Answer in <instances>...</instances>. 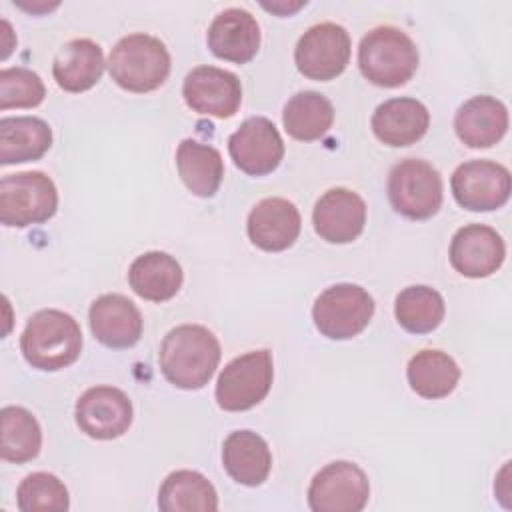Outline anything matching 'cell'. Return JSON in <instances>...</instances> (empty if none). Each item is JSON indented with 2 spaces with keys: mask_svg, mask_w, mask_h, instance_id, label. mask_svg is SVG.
Segmentation results:
<instances>
[{
  "mask_svg": "<svg viewBox=\"0 0 512 512\" xmlns=\"http://www.w3.org/2000/svg\"><path fill=\"white\" fill-rule=\"evenodd\" d=\"M218 338L200 324H182L172 328L158 352L164 378L182 390L204 388L220 362Z\"/></svg>",
  "mask_w": 512,
  "mask_h": 512,
  "instance_id": "6da1fadb",
  "label": "cell"
},
{
  "mask_svg": "<svg viewBox=\"0 0 512 512\" xmlns=\"http://www.w3.org/2000/svg\"><path fill=\"white\" fill-rule=\"evenodd\" d=\"M20 350L32 368L60 370L80 356L82 330L78 322L62 310H38L24 326Z\"/></svg>",
  "mask_w": 512,
  "mask_h": 512,
  "instance_id": "7a4b0ae2",
  "label": "cell"
},
{
  "mask_svg": "<svg viewBox=\"0 0 512 512\" xmlns=\"http://www.w3.org/2000/svg\"><path fill=\"white\" fill-rule=\"evenodd\" d=\"M358 66L364 78L382 88L406 84L418 68V48L396 26H376L360 42Z\"/></svg>",
  "mask_w": 512,
  "mask_h": 512,
  "instance_id": "3957f363",
  "label": "cell"
},
{
  "mask_svg": "<svg viewBox=\"0 0 512 512\" xmlns=\"http://www.w3.org/2000/svg\"><path fill=\"white\" fill-rule=\"evenodd\" d=\"M112 80L130 92H150L170 74V54L164 42L146 32L122 36L108 58Z\"/></svg>",
  "mask_w": 512,
  "mask_h": 512,
  "instance_id": "277c9868",
  "label": "cell"
},
{
  "mask_svg": "<svg viewBox=\"0 0 512 512\" xmlns=\"http://www.w3.org/2000/svg\"><path fill=\"white\" fill-rule=\"evenodd\" d=\"M56 208L58 192L44 172H16L0 180V222L4 226L42 224L56 214Z\"/></svg>",
  "mask_w": 512,
  "mask_h": 512,
  "instance_id": "5b68a950",
  "label": "cell"
},
{
  "mask_svg": "<svg viewBox=\"0 0 512 512\" xmlns=\"http://www.w3.org/2000/svg\"><path fill=\"white\" fill-rule=\"evenodd\" d=\"M440 172L426 160L406 158L388 174V198L392 208L412 220H426L442 206Z\"/></svg>",
  "mask_w": 512,
  "mask_h": 512,
  "instance_id": "8992f818",
  "label": "cell"
},
{
  "mask_svg": "<svg viewBox=\"0 0 512 512\" xmlns=\"http://www.w3.org/2000/svg\"><path fill=\"white\" fill-rule=\"evenodd\" d=\"M374 314V298L358 284L342 282L326 288L312 306L318 332L332 340H348L360 334Z\"/></svg>",
  "mask_w": 512,
  "mask_h": 512,
  "instance_id": "52a82bcc",
  "label": "cell"
},
{
  "mask_svg": "<svg viewBox=\"0 0 512 512\" xmlns=\"http://www.w3.org/2000/svg\"><path fill=\"white\" fill-rule=\"evenodd\" d=\"M272 378L274 364L268 350H252L236 356L218 376L216 402L228 412L248 410L266 398Z\"/></svg>",
  "mask_w": 512,
  "mask_h": 512,
  "instance_id": "ba28073f",
  "label": "cell"
},
{
  "mask_svg": "<svg viewBox=\"0 0 512 512\" xmlns=\"http://www.w3.org/2000/svg\"><path fill=\"white\" fill-rule=\"evenodd\" d=\"M350 34L336 22L310 26L294 50L296 68L310 80H332L344 72L350 60Z\"/></svg>",
  "mask_w": 512,
  "mask_h": 512,
  "instance_id": "9c48e42d",
  "label": "cell"
},
{
  "mask_svg": "<svg viewBox=\"0 0 512 512\" xmlns=\"http://www.w3.org/2000/svg\"><path fill=\"white\" fill-rule=\"evenodd\" d=\"M368 496V476L360 466L346 460L326 464L308 486V506L314 512H360Z\"/></svg>",
  "mask_w": 512,
  "mask_h": 512,
  "instance_id": "30bf717a",
  "label": "cell"
},
{
  "mask_svg": "<svg viewBox=\"0 0 512 512\" xmlns=\"http://www.w3.org/2000/svg\"><path fill=\"white\" fill-rule=\"evenodd\" d=\"M456 202L472 212H488L506 204L510 196V172L494 160H468L450 178Z\"/></svg>",
  "mask_w": 512,
  "mask_h": 512,
  "instance_id": "8fae6325",
  "label": "cell"
},
{
  "mask_svg": "<svg viewBox=\"0 0 512 512\" xmlns=\"http://www.w3.org/2000/svg\"><path fill=\"white\" fill-rule=\"evenodd\" d=\"M228 152L242 172L264 176L280 166L284 158V142L278 128L268 118L252 116L230 134Z\"/></svg>",
  "mask_w": 512,
  "mask_h": 512,
  "instance_id": "7c38bea8",
  "label": "cell"
},
{
  "mask_svg": "<svg viewBox=\"0 0 512 512\" xmlns=\"http://www.w3.org/2000/svg\"><path fill=\"white\" fill-rule=\"evenodd\" d=\"M76 424L90 438H118L132 424V402L120 388L92 386L76 402Z\"/></svg>",
  "mask_w": 512,
  "mask_h": 512,
  "instance_id": "4fadbf2b",
  "label": "cell"
},
{
  "mask_svg": "<svg viewBox=\"0 0 512 512\" xmlns=\"http://www.w3.org/2000/svg\"><path fill=\"white\" fill-rule=\"evenodd\" d=\"M186 104L206 116L230 118L242 102V86L236 74L218 66H196L182 84Z\"/></svg>",
  "mask_w": 512,
  "mask_h": 512,
  "instance_id": "5bb4252c",
  "label": "cell"
},
{
  "mask_svg": "<svg viewBox=\"0 0 512 512\" xmlns=\"http://www.w3.org/2000/svg\"><path fill=\"white\" fill-rule=\"evenodd\" d=\"M506 256L502 236L486 224H468L456 230L450 242V264L468 278L494 274Z\"/></svg>",
  "mask_w": 512,
  "mask_h": 512,
  "instance_id": "9a60e30c",
  "label": "cell"
},
{
  "mask_svg": "<svg viewBox=\"0 0 512 512\" xmlns=\"http://www.w3.org/2000/svg\"><path fill=\"white\" fill-rule=\"evenodd\" d=\"M316 234L332 244L356 240L366 224L364 200L348 188H330L324 192L312 212Z\"/></svg>",
  "mask_w": 512,
  "mask_h": 512,
  "instance_id": "2e32d148",
  "label": "cell"
},
{
  "mask_svg": "<svg viewBox=\"0 0 512 512\" xmlns=\"http://www.w3.org/2000/svg\"><path fill=\"white\" fill-rule=\"evenodd\" d=\"M88 320L94 338L108 348H130L142 336V314L122 294L98 296L90 306Z\"/></svg>",
  "mask_w": 512,
  "mask_h": 512,
  "instance_id": "e0dca14e",
  "label": "cell"
},
{
  "mask_svg": "<svg viewBox=\"0 0 512 512\" xmlns=\"http://www.w3.org/2000/svg\"><path fill=\"white\" fill-rule=\"evenodd\" d=\"M300 212L286 198H264L248 214L246 230L254 246L266 252L290 248L300 234Z\"/></svg>",
  "mask_w": 512,
  "mask_h": 512,
  "instance_id": "ac0fdd59",
  "label": "cell"
},
{
  "mask_svg": "<svg viewBox=\"0 0 512 512\" xmlns=\"http://www.w3.org/2000/svg\"><path fill=\"white\" fill-rule=\"evenodd\" d=\"M260 46V26L244 8H226L208 26V48L216 58L244 64Z\"/></svg>",
  "mask_w": 512,
  "mask_h": 512,
  "instance_id": "d6986e66",
  "label": "cell"
},
{
  "mask_svg": "<svg viewBox=\"0 0 512 512\" xmlns=\"http://www.w3.org/2000/svg\"><path fill=\"white\" fill-rule=\"evenodd\" d=\"M430 126L428 108L408 96L382 102L372 114V132L388 146H410L418 142Z\"/></svg>",
  "mask_w": 512,
  "mask_h": 512,
  "instance_id": "ffe728a7",
  "label": "cell"
},
{
  "mask_svg": "<svg viewBox=\"0 0 512 512\" xmlns=\"http://www.w3.org/2000/svg\"><path fill=\"white\" fill-rule=\"evenodd\" d=\"M456 136L470 148H488L502 140L508 130V110L492 96L466 100L454 116Z\"/></svg>",
  "mask_w": 512,
  "mask_h": 512,
  "instance_id": "44dd1931",
  "label": "cell"
},
{
  "mask_svg": "<svg viewBox=\"0 0 512 512\" xmlns=\"http://www.w3.org/2000/svg\"><path fill=\"white\" fill-rule=\"evenodd\" d=\"M222 464L238 484L260 486L270 474L272 454L262 436L252 430H236L222 444Z\"/></svg>",
  "mask_w": 512,
  "mask_h": 512,
  "instance_id": "7402d4cb",
  "label": "cell"
},
{
  "mask_svg": "<svg viewBox=\"0 0 512 512\" xmlns=\"http://www.w3.org/2000/svg\"><path fill=\"white\" fill-rule=\"evenodd\" d=\"M104 72L102 48L90 38L66 42L54 56L52 74L56 84L66 92H84L92 88Z\"/></svg>",
  "mask_w": 512,
  "mask_h": 512,
  "instance_id": "603a6c76",
  "label": "cell"
},
{
  "mask_svg": "<svg viewBox=\"0 0 512 512\" xmlns=\"http://www.w3.org/2000/svg\"><path fill=\"white\" fill-rule=\"evenodd\" d=\"M184 274L178 260L166 252L140 254L128 268L130 288L144 300L164 302L178 294Z\"/></svg>",
  "mask_w": 512,
  "mask_h": 512,
  "instance_id": "cb8c5ba5",
  "label": "cell"
},
{
  "mask_svg": "<svg viewBox=\"0 0 512 512\" xmlns=\"http://www.w3.org/2000/svg\"><path fill=\"white\" fill-rule=\"evenodd\" d=\"M50 146L52 130L42 118L6 116L0 120V164L38 160Z\"/></svg>",
  "mask_w": 512,
  "mask_h": 512,
  "instance_id": "d4e9b609",
  "label": "cell"
},
{
  "mask_svg": "<svg viewBox=\"0 0 512 512\" xmlns=\"http://www.w3.org/2000/svg\"><path fill=\"white\" fill-rule=\"evenodd\" d=\"M176 166L186 188L200 198L214 196L224 176L220 152L214 146L202 144L194 138H184L178 144Z\"/></svg>",
  "mask_w": 512,
  "mask_h": 512,
  "instance_id": "484cf974",
  "label": "cell"
},
{
  "mask_svg": "<svg viewBox=\"0 0 512 512\" xmlns=\"http://www.w3.org/2000/svg\"><path fill=\"white\" fill-rule=\"evenodd\" d=\"M406 376L418 396L436 400L452 394L460 380V368L454 358L442 350H420L410 358Z\"/></svg>",
  "mask_w": 512,
  "mask_h": 512,
  "instance_id": "4316f807",
  "label": "cell"
},
{
  "mask_svg": "<svg viewBox=\"0 0 512 512\" xmlns=\"http://www.w3.org/2000/svg\"><path fill=\"white\" fill-rule=\"evenodd\" d=\"M158 506L164 512H212L218 508V496L210 480L200 472L176 470L162 482Z\"/></svg>",
  "mask_w": 512,
  "mask_h": 512,
  "instance_id": "83f0119b",
  "label": "cell"
},
{
  "mask_svg": "<svg viewBox=\"0 0 512 512\" xmlns=\"http://www.w3.org/2000/svg\"><path fill=\"white\" fill-rule=\"evenodd\" d=\"M334 122L332 102L314 90L294 94L282 112V124L286 132L302 142L322 138Z\"/></svg>",
  "mask_w": 512,
  "mask_h": 512,
  "instance_id": "f1b7e54d",
  "label": "cell"
},
{
  "mask_svg": "<svg viewBox=\"0 0 512 512\" xmlns=\"http://www.w3.org/2000/svg\"><path fill=\"white\" fill-rule=\"evenodd\" d=\"M444 298L438 290L416 284L404 288L394 302V314L398 324L412 334H428L444 320Z\"/></svg>",
  "mask_w": 512,
  "mask_h": 512,
  "instance_id": "f546056e",
  "label": "cell"
},
{
  "mask_svg": "<svg viewBox=\"0 0 512 512\" xmlns=\"http://www.w3.org/2000/svg\"><path fill=\"white\" fill-rule=\"evenodd\" d=\"M2 446L0 454L6 462L24 464L38 456L42 446V430L38 420L22 406H4L0 412Z\"/></svg>",
  "mask_w": 512,
  "mask_h": 512,
  "instance_id": "4dcf8cb0",
  "label": "cell"
},
{
  "mask_svg": "<svg viewBox=\"0 0 512 512\" xmlns=\"http://www.w3.org/2000/svg\"><path fill=\"white\" fill-rule=\"evenodd\" d=\"M16 502L22 512H64L70 506L66 486L50 472L28 474L16 490Z\"/></svg>",
  "mask_w": 512,
  "mask_h": 512,
  "instance_id": "1f68e13d",
  "label": "cell"
},
{
  "mask_svg": "<svg viewBox=\"0 0 512 512\" xmlns=\"http://www.w3.org/2000/svg\"><path fill=\"white\" fill-rule=\"evenodd\" d=\"M46 96L42 78L24 66L4 68L0 72V110L34 108Z\"/></svg>",
  "mask_w": 512,
  "mask_h": 512,
  "instance_id": "d6a6232c",
  "label": "cell"
},
{
  "mask_svg": "<svg viewBox=\"0 0 512 512\" xmlns=\"http://www.w3.org/2000/svg\"><path fill=\"white\" fill-rule=\"evenodd\" d=\"M300 6H302V4H300ZM300 6H296V8H290V6H288V14H290V12H294V10H298ZM264 8H266V10H272V12H280V10H284V6H276V4H272V6H266V4H264Z\"/></svg>",
  "mask_w": 512,
  "mask_h": 512,
  "instance_id": "836d02e7",
  "label": "cell"
}]
</instances>
